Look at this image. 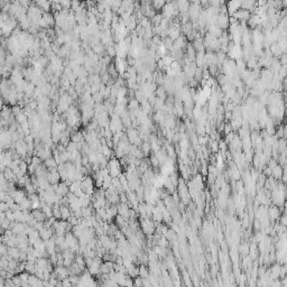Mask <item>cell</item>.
<instances>
[{"mask_svg":"<svg viewBox=\"0 0 287 287\" xmlns=\"http://www.w3.org/2000/svg\"><path fill=\"white\" fill-rule=\"evenodd\" d=\"M54 21H55L54 17L50 15V14H48V12H45V14L43 15V18L40 19L38 26L44 27V28H48V27L54 25Z\"/></svg>","mask_w":287,"mask_h":287,"instance_id":"1","label":"cell"},{"mask_svg":"<svg viewBox=\"0 0 287 287\" xmlns=\"http://www.w3.org/2000/svg\"><path fill=\"white\" fill-rule=\"evenodd\" d=\"M10 196L12 197L14 200H15L16 203H18L19 204L20 202L23 201L24 199L26 197V191H21V190H14V191L10 193Z\"/></svg>","mask_w":287,"mask_h":287,"instance_id":"2","label":"cell"},{"mask_svg":"<svg viewBox=\"0 0 287 287\" xmlns=\"http://www.w3.org/2000/svg\"><path fill=\"white\" fill-rule=\"evenodd\" d=\"M54 229L53 228H46L44 227L42 230L39 231V236L40 238L43 239V240H48V239H50V238H53V234H54Z\"/></svg>","mask_w":287,"mask_h":287,"instance_id":"3","label":"cell"},{"mask_svg":"<svg viewBox=\"0 0 287 287\" xmlns=\"http://www.w3.org/2000/svg\"><path fill=\"white\" fill-rule=\"evenodd\" d=\"M61 212H62V220H69L71 215L73 214V212L67 207V205H61Z\"/></svg>","mask_w":287,"mask_h":287,"instance_id":"4","label":"cell"},{"mask_svg":"<svg viewBox=\"0 0 287 287\" xmlns=\"http://www.w3.org/2000/svg\"><path fill=\"white\" fill-rule=\"evenodd\" d=\"M8 255H9V256L12 258V259H17V260H19L20 249L18 247H9V249H8Z\"/></svg>","mask_w":287,"mask_h":287,"instance_id":"5","label":"cell"},{"mask_svg":"<svg viewBox=\"0 0 287 287\" xmlns=\"http://www.w3.org/2000/svg\"><path fill=\"white\" fill-rule=\"evenodd\" d=\"M127 272H128L127 275H129L132 278H136L139 276V268H137L135 265H132L129 268H127Z\"/></svg>","mask_w":287,"mask_h":287,"instance_id":"6","label":"cell"},{"mask_svg":"<svg viewBox=\"0 0 287 287\" xmlns=\"http://www.w3.org/2000/svg\"><path fill=\"white\" fill-rule=\"evenodd\" d=\"M92 214H93V209H92V207H91L90 205L82 207V215H83V218L91 217Z\"/></svg>","mask_w":287,"mask_h":287,"instance_id":"7","label":"cell"},{"mask_svg":"<svg viewBox=\"0 0 287 287\" xmlns=\"http://www.w3.org/2000/svg\"><path fill=\"white\" fill-rule=\"evenodd\" d=\"M173 12H174V7L172 5H167L164 8V15L166 16V17H171L173 15Z\"/></svg>","mask_w":287,"mask_h":287,"instance_id":"8","label":"cell"},{"mask_svg":"<svg viewBox=\"0 0 287 287\" xmlns=\"http://www.w3.org/2000/svg\"><path fill=\"white\" fill-rule=\"evenodd\" d=\"M82 140H83V136L81 132H76L75 135L71 136V141H73V142H80Z\"/></svg>","mask_w":287,"mask_h":287,"instance_id":"9","label":"cell"},{"mask_svg":"<svg viewBox=\"0 0 287 287\" xmlns=\"http://www.w3.org/2000/svg\"><path fill=\"white\" fill-rule=\"evenodd\" d=\"M139 276H140L141 278H147L148 276H149V272H148V270H147V268L142 265L141 267H139Z\"/></svg>","mask_w":287,"mask_h":287,"instance_id":"10","label":"cell"},{"mask_svg":"<svg viewBox=\"0 0 287 287\" xmlns=\"http://www.w3.org/2000/svg\"><path fill=\"white\" fill-rule=\"evenodd\" d=\"M129 108H130L131 111L138 110V108H139V101L137 100V99L136 100L135 99H131L130 103H129Z\"/></svg>","mask_w":287,"mask_h":287,"instance_id":"11","label":"cell"},{"mask_svg":"<svg viewBox=\"0 0 287 287\" xmlns=\"http://www.w3.org/2000/svg\"><path fill=\"white\" fill-rule=\"evenodd\" d=\"M228 23H229V20H228L227 17L221 16V17L219 18V25H220V27H222V28H226V27L228 26Z\"/></svg>","mask_w":287,"mask_h":287,"instance_id":"12","label":"cell"},{"mask_svg":"<svg viewBox=\"0 0 287 287\" xmlns=\"http://www.w3.org/2000/svg\"><path fill=\"white\" fill-rule=\"evenodd\" d=\"M12 280H14V283H15V285L16 286H23V280H21V278H20V276H19V274H18V276H14L12 277Z\"/></svg>","mask_w":287,"mask_h":287,"instance_id":"13","label":"cell"},{"mask_svg":"<svg viewBox=\"0 0 287 287\" xmlns=\"http://www.w3.org/2000/svg\"><path fill=\"white\" fill-rule=\"evenodd\" d=\"M142 151H144V154H148V151H149V145L147 142L142 144Z\"/></svg>","mask_w":287,"mask_h":287,"instance_id":"14","label":"cell"},{"mask_svg":"<svg viewBox=\"0 0 287 287\" xmlns=\"http://www.w3.org/2000/svg\"><path fill=\"white\" fill-rule=\"evenodd\" d=\"M19 1H20V4L24 6L25 8H27V7L29 6V4H30V0H19Z\"/></svg>","mask_w":287,"mask_h":287,"instance_id":"15","label":"cell"}]
</instances>
